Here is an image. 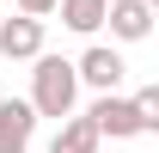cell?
Masks as SVG:
<instances>
[{
  "label": "cell",
  "mask_w": 159,
  "mask_h": 153,
  "mask_svg": "<svg viewBox=\"0 0 159 153\" xmlns=\"http://www.w3.org/2000/svg\"><path fill=\"white\" fill-rule=\"evenodd\" d=\"M74 98H80V80H74V61L61 55H37V67H31V110L37 116H74Z\"/></svg>",
  "instance_id": "cell-1"
},
{
  "label": "cell",
  "mask_w": 159,
  "mask_h": 153,
  "mask_svg": "<svg viewBox=\"0 0 159 153\" xmlns=\"http://www.w3.org/2000/svg\"><path fill=\"white\" fill-rule=\"evenodd\" d=\"M19 12L25 19H43V12H55V0H19Z\"/></svg>",
  "instance_id": "cell-10"
},
{
  "label": "cell",
  "mask_w": 159,
  "mask_h": 153,
  "mask_svg": "<svg viewBox=\"0 0 159 153\" xmlns=\"http://www.w3.org/2000/svg\"><path fill=\"white\" fill-rule=\"evenodd\" d=\"M135 110H141V129L153 135L159 129V86H141V92H135Z\"/></svg>",
  "instance_id": "cell-9"
},
{
  "label": "cell",
  "mask_w": 159,
  "mask_h": 153,
  "mask_svg": "<svg viewBox=\"0 0 159 153\" xmlns=\"http://www.w3.org/2000/svg\"><path fill=\"white\" fill-rule=\"evenodd\" d=\"M122 74H129V61H122L110 43H92V49L74 61V80H86L92 92H116V86H122Z\"/></svg>",
  "instance_id": "cell-3"
},
{
  "label": "cell",
  "mask_w": 159,
  "mask_h": 153,
  "mask_svg": "<svg viewBox=\"0 0 159 153\" xmlns=\"http://www.w3.org/2000/svg\"><path fill=\"white\" fill-rule=\"evenodd\" d=\"M0 55L6 61H37L43 55V19H0Z\"/></svg>",
  "instance_id": "cell-6"
},
{
  "label": "cell",
  "mask_w": 159,
  "mask_h": 153,
  "mask_svg": "<svg viewBox=\"0 0 159 153\" xmlns=\"http://www.w3.org/2000/svg\"><path fill=\"white\" fill-rule=\"evenodd\" d=\"M49 153H98V129L86 123V116H61L55 141H49Z\"/></svg>",
  "instance_id": "cell-7"
},
{
  "label": "cell",
  "mask_w": 159,
  "mask_h": 153,
  "mask_svg": "<svg viewBox=\"0 0 159 153\" xmlns=\"http://www.w3.org/2000/svg\"><path fill=\"white\" fill-rule=\"evenodd\" d=\"M86 123L98 129V141H104V135H110V141L147 135V129H141V110H135V98H116V92H98V104L86 110Z\"/></svg>",
  "instance_id": "cell-2"
},
{
  "label": "cell",
  "mask_w": 159,
  "mask_h": 153,
  "mask_svg": "<svg viewBox=\"0 0 159 153\" xmlns=\"http://www.w3.org/2000/svg\"><path fill=\"white\" fill-rule=\"evenodd\" d=\"M37 135V110L25 98H0V153H31Z\"/></svg>",
  "instance_id": "cell-5"
},
{
  "label": "cell",
  "mask_w": 159,
  "mask_h": 153,
  "mask_svg": "<svg viewBox=\"0 0 159 153\" xmlns=\"http://www.w3.org/2000/svg\"><path fill=\"white\" fill-rule=\"evenodd\" d=\"M104 25H110L116 43L153 37V0H110V6H104Z\"/></svg>",
  "instance_id": "cell-4"
},
{
  "label": "cell",
  "mask_w": 159,
  "mask_h": 153,
  "mask_svg": "<svg viewBox=\"0 0 159 153\" xmlns=\"http://www.w3.org/2000/svg\"><path fill=\"white\" fill-rule=\"evenodd\" d=\"M55 6H61V25H67V31L92 37V31L104 25V6H110V0H55Z\"/></svg>",
  "instance_id": "cell-8"
}]
</instances>
